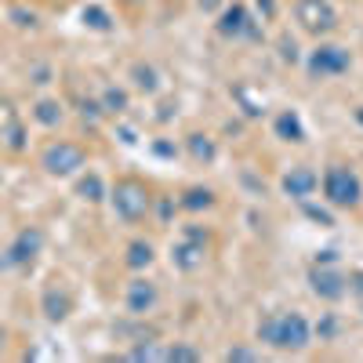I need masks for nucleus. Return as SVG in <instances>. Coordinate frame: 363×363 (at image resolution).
<instances>
[{"mask_svg": "<svg viewBox=\"0 0 363 363\" xmlns=\"http://www.w3.org/2000/svg\"><path fill=\"white\" fill-rule=\"evenodd\" d=\"M258 342L280 349V352H301L313 342V327L301 313H269L258 323Z\"/></svg>", "mask_w": 363, "mask_h": 363, "instance_id": "f257e3e1", "label": "nucleus"}, {"mask_svg": "<svg viewBox=\"0 0 363 363\" xmlns=\"http://www.w3.org/2000/svg\"><path fill=\"white\" fill-rule=\"evenodd\" d=\"M109 203L116 211V218L124 222H142L149 215V203H153V196H149V189L142 186L138 178H120L116 186L109 189Z\"/></svg>", "mask_w": 363, "mask_h": 363, "instance_id": "f03ea898", "label": "nucleus"}, {"mask_svg": "<svg viewBox=\"0 0 363 363\" xmlns=\"http://www.w3.org/2000/svg\"><path fill=\"white\" fill-rule=\"evenodd\" d=\"M323 196H327L330 207H345V211H349V207H359L363 186H359L356 171L345 167V164H330V167L323 171Z\"/></svg>", "mask_w": 363, "mask_h": 363, "instance_id": "7ed1b4c3", "label": "nucleus"}, {"mask_svg": "<svg viewBox=\"0 0 363 363\" xmlns=\"http://www.w3.org/2000/svg\"><path fill=\"white\" fill-rule=\"evenodd\" d=\"M84 149L77 145V142H66V138H58V142H51L44 153H40V167L48 171V174H55V178H69V174H77L80 167H84Z\"/></svg>", "mask_w": 363, "mask_h": 363, "instance_id": "20e7f679", "label": "nucleus"}, {"mask_svg": "<svg viewBox=\"0 0 363 363\" xmlns=\"http://www.w3.org/2000/svg\"><path fill=\"white\" fill-rule=\"evenodd\" d=\"M294 22L306 29V33H330L338 26V11L327 4V0H294Z\"/></svg>", "mask_w": 363, "mask_h": 363, "instance_id": "39448f33", "label": "nucleus"}, {"mask_svg": "<svg viewBox=\"0 0 363 363\" xmlns=\"http://www.w3.org/2000/svg\"><path fill=\"white\" fill-rule=\"evenodd\" d=\"M218 33L225 40H262V26L258 18L247 11V4H229L218 15Z\"/></svg>", "mask_w": 363, "mask_h": 363, "instance_id": "423d86ee", "label": "nucleus"}, {"mask_svg": "<svg viewBox=\"0 0 363 363\" xmlns=\"http://www.w3.org/2000/svg\"><path fill=\"white\" fill-rule=\"evenodd\" d=\"M309 77H316V80H330V77H342V73H349V66H352V55H349V48H338V44H320L313 55H309Z\"/></svg>", "mask_w": 363, "mask_h": 363, "instance_id": "0eeeda50", "label": "nucleus"}, {"mask_svg": "<svg viewBox=\"0 0 363 363\" xmlns=\"http://www.w3.org/2000/svg\"><path fill=\"white\" fill-rule=\"evenodd\" d=\"M203 258H207V233L196 229V225H189L186 236H182L178 244L171 247V262H174V269H182V272H196V269L203 265Z\"/></svg>", "mask_w": 363, "mask_h": 363, "instance_id": "6e6552de", "label": "nucleus"}, {"mask_svg": "<svg viewBox=\"0 0 363 363\" xmlns=\"http://www.w3.org/2000/svg\"><path fill=\"white\" fill-rule=\"evenodd\" d=\"M40 251H44V229L26 225V229L15 233V240L8 244V251H4V265L26 269V265H33V262H37Z\"/></svg>", "mask_w": 363, "mask_h": 363, "instance_id": "1a4fd4ad", "label": "nucleus"}, {"mask_svg": "<svg viewBox=\"0 0 363 363\" xmlns=\"http://www.w3.org/2000/svg\"><path fill=\"white\" fill-rule=\"evenodd\" d=\"M26 145H29V135H26L22 116L15 113L11 102L0 99V149H8V153H26Z\"/></svg>", "mask_w": 363, "mask_h": 363, "instance_id": "9d476101", "label": "nucleus"}, {"mask_svg": "<svg viewBox=\"0 0 363 363\" xmlns=\"http://www.w3.org/2000/svg\"><path fill=\"white\" fill-rule=\"evenodd\" d=\"M309 284H313V294L323 298V301H342V298L349 294L345 272L330 269V262H323V265H316V269L309 272Z\"/></svg>", "mask_w": 363, "mask_h": 363, "instance_id": "9b49d317", "label": "nucleus"}, {"mask_svg": "<svg viewBox=\"0 0 363 363\" xmlns=\"http://www.w3.org/2000/svg\"><path fill=\"white\" fill-rule=\"evenodd\" d=\"M157 301H160V291L153 280H131L128 284V294H124V306L131 316H145V313H153L157 309Z\"/></svg>", "mask_w": 363, "mask_h": 363, "instance_id": "f8f14e48", "label": "nucleus"}, {"mask_svg": "<svg viewBox=\"0 0 363 363\" xmlns=\"http://www.w3.org/2000/svg\"><path fill=\"white\" fill-rule=\"evenodd\" d=\"M316 186H320V174L313 167H291L284 174V193L291 200H309L316 193Z\"/></svg>", "mask_w": 363, "mask_h": 363, "instance_id": "ddd939ff", "label": "nucleus"}, {"mask_svg": "<svg viewBox=\"0 0 363 363\" xmlns=\"http://www.w3.org/2000/svg\"><path fill=\"white\" fill-rule=\"evenodd\" d=\"M40 309H44V316H48L51 323H62V320L73 313V298H69V291H62V287H48L44 298H40Z\"/></svg>", "mask_w": 363, "mask_h": 363, "instance_id": "4468645a", "label": "nucleus"}, {"mask_svg": "<svg viewBox=\"0 0 363 363\" xmlns=\"http://www.w3.org/2000/svg\"><path fill=\"white\" fill-rule=\"evenodd\" d=\"M272 128H277V138H284V142H306V124H301V116L294 113V109H284L277 120H272Z\"/></svg>", "mask_w": 363, "mask_h": 363, "instance_id": "2eb2a0df", "label": "nucleus"}, {"mask_svg": "<svg viewBox=\"0 0 363 363\" xmlns=\"http://www.w3.org/2000/svg\"><path fill=\"white\" fill-rule=\"evenodd\" d=\"M186 145H189V157H193L196 164H211V160L218 157V145H215V138H211V135L193 131V135L186 138Z\"/></svg>", "mask_w": 363, "mask_h": 363, "instance_id": "dca6fc26", "label": "nucleus"}, {"mask_svg": "<svg viewBox=\"0 0 363 363\" xmlns=\"http://www.w3.org/2000/svg\"><path fill=\"white\" fill-rule=\"evenodd\" d=\"M33 120L40 128H58L66 120V113H62V102L58 99H40L37 106H33Z\"/></svg>", "mask_w": 363, "mask_h": 363, "instance_id": "f3484780", "label": "nucleus"}, {"mask_svg": "<svg viewBox=\"0 0 363 363\" xmlns=\"http://www.w3.org/2000/svg\"><path fill=\"white\" fill-rule=\"evenodd\" d=\"M77 196L87 200V203H102L109 193H106V182H102L95 171H91V174H84V178L77 182Z\"/></svg>", "mask_w": 363, "mask_h": 363, "instance_id": "a211bd4d", "label": "nucleus"}, {"mask_svg": "<svg viewBox=\"0 0 363 363\" xmlns=\"http://www.w3.org/2000/svg\"><path fill=\"white\" fill-rule=\"evenodd\" d=\"M178 207H186V211H207V207H215V193L203 189V186H193L178 196Z\"/></svg>", "mask_w": 363, "mask_h": 363, "instance_id": "6ab92c4d", "label": "nucleus"}, {"mask_svg": "<svg viewBox=\"0 0 363 363\" xmlns=\"http://www.w3.org/2000/svg\"><path fill=\"white\" fill-rule=\"evenodd\" d=\"M131 80H135L138 91H145V95H157V91H160V77H157V69H153V66H145V62H135V66H131Z\"/></svg>", "mask_w": 363, "mask_h": 363, "instance_id": "aec40b11", "label": "nucleus"}, {"mask_svg": "<svg viewBox=\"0 0 363 363\" xmlns=\"http://www.w3.org/2000/svg\"><path fill=\"white\" fill-rule=\"evenodd\" d=\"M80 18H84L87 29H95V33H109V29H113V15L106 8H99V4H87L80 11Z\"/></svg>", "mask_w": 363, "mask_h": 363, "instance_id": "412c9836", "label": "nucleus"}, {"mask_svg": "<svg viewBox=\"0 0 363 363\" xmlns=\"http://www.w3.org/2000/svg\"><path fill=\"white\" fill-rule=\"evenodd\" d=\"M99 102H102L106 116H124L128 113V91L124 87H106Z\"/></svg>", "mask_w": 363, "mask_h": 363, "instance_id": "4be33fe9", "label": "nucleus"}, {"mask_svg": "<svg viewBox=\"0 0 363 363\" xmlns=\"http://www.w3.org/2000/svg\"><path fill=\"white\" fill-rule=\"evenodd\" d=\"M153 244H149V240H135V244H128V265L131 269H149V265H153Z\"/></svg>", "mask_w": 363, "mask_h": 363, "instance_id": "5701e85b", "label": "nucleus"}, {"mask_svg": "<svg viewBox=\"0 0 363 363\" xmlns=\"http://www.w3.org/2000/svg\"><path fill=\"white\" fill-rule=\"evenodd\" d=\"M164 359H171V363H196L200 352L193 345H167L164 349Z\"/></svg>", "mask_w": 363, "mask_h": 363, "instance_id": "b1692460", "label": "nucleus"}, {"mask_svg": "<svg viewBox=\"0 0 363 363\" xmlns=\"http://www.w3.org/2000/svg\"><path fill=\"white\" fill-rule=\"evenodd\" d=\"M301 211H306V218H313V222L323 225V229L335 225V215H330V211H323V207H316V203H309V200H301Z\"/></svg>", "mask_w": 363, "mask_h": 363, "instance_id": "393cba45", "label": "nucleus"}, {"mask_svg": "<svg viewBox=\"0 0 363 363\" xmlns=\"http://www.w3.org/2000/svg\"><path fill=\"white\" fill-rule=\"evenodd\" d=\"M80 116L87 120V124H99V120L106 116V109H102V102H95V99H84V102H80Z\"/></svg>", "mask_w": 363, "mask_h": 363, "instance_id": "a878e982", "label": "nucleus"}, {"mask_svg": "<svg viewBox=\"0 0 363 363\" xmlns=\"http://www.w3.org/2000/svg\"><path fill=\"white\" fill-rule=\"evenodd\" d=\"M128 359H164V349H157V345H135L131 352H128Z\"/></svg>", "mask_w": 363, "mask_h": 363, "instance_id": "bb28decb", "label": "nucleus"}, {"mask_svg": "<svg viewBox=\"0 0 363 363\" xmlns=\"http://www.w3.org/2000/svg\"><path fill=\"white\" fill-rule=\"evenodd\" d=\"M225 359H229V363H251V359H258V352H255V349H240V345H236V349H229V352H225Z\"/></svg>", "mask_w": 363, "mask_h": 363, "instance_id": "cd10ccee", "label": "nucleus"}, {"mask_svg": "<svg viewBox=\"0 0 363 363\" xmlns=\"http://www.w3.org/2000/svg\"><path fill=\"white\" fill-rule=\"evenodd\" d=\"M280 58H284V62H298V44L294 40H280Z\"/></svg>", "mask_w": 363, "mask_h": 363, "instance_id": "c85d7f7f", "label": "nucleus"}, {"mask_svg": "<svg viewBox=\"0 0 363 363\" xmlns=\"http://www.w3.org/2000/svg\"><path fill=\"white\" fill-rule=\"evenodd\" d=\"M345 280H349V291H356V294L363 298V272H349Z\"/></svg>", "mask_w": 363, "mask_h": 363, "instance_id": "c756f323", "label": "nucleus"}, {"mask_svg": "<svg viewBox=\"0 0 363 363\" xmlns=\"http://www.w3.org/2000/svg\"><path fill=\"white\" fill-rule=\"evenodd\" d=\"M153 153H157V157H174L178 149H174L171 142H157V145H153Z\"/></svg>", "mask_w": 363, "mask_h": 363, "instance_id": "7c9ffc66", "label": "nucleus"}, {"mask_svg": "<svg viewBox=\"0 0 363 363\" xmlns=\"http://www.w3.org/2000/svg\"><path fill=\"white\" fill-rule=\"evenodd\" d=\"M11 18H18V26H33V22H37L33 11H29V15H26V11H11Z\"/></svg>", "mask_w": 363, "mask_h": 363, "instance_id": "2f4dec72", "label": "nucleus"}, {"mask_svg": "<svg viewBox=\"0 0 363 363\" xmlns=\"http://www.w3.org/2000/svg\"><path fill=\"white\" fill-rule=\"evenodd\" d=\"M258 8H262L265 15H272V8H277V4H272V0H258Z\"/></svg>", "mask_w": 363, "mask_h": 363, "instance_id": "473e14b6", "label": "nucleus"}, {"mask_svg": "<svg viewBox=\"0 0 363 363\" xmlns=\"http://www.w3.org/2000/svg\"><path fill=\"white\" fill-rule=\"evenodd\" d=\"M352 116H356V124H363V106H359V109H356Z\"/></svg>", "mask_w": 363, "mask_h": 363, "instance_id": "72a5a7b5", "label": "nucleus"}, {"mask_svg": "<svg viewBox=\"0 0 363 363\" xmlns=\"http://www.w3.org/2000/svg\"><path fill=\"white\" fill-rule=\"evenodd\" d=\"M4 338H8V335H4V330H0V352H4Z\"/></svg>", "mask_w": 363, "mask_h": 363, "instance_id": "f704fd0d", "label": "nucleus"}, {"mask_svg": "<svg viewBox=\"0 0 363 363\" xmlns=\"http://www.w3.org/2000/svg\"><path fill=\"white\" fill-rule=\"evenodd\" d=\"M135 4H138V0H135Z\"/></svg>", "mask_w": 363, "mask_h": 363, "instance_id": "c9c22d12", "label": "nucleus"}]
</instances>
